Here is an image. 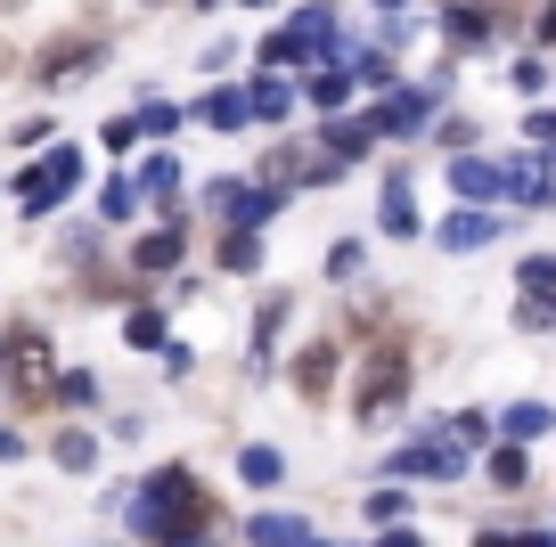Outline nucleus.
<instances>
[{
	"label": "nucleus",
	"mask_w": 556,
	"mask_h": 547,
	"mask_svg": "<svg viewBox=\"0 0 556 547\" xmlns=\"http://www.w3.org/2000/svg\"><path fill=\"white\" fill-rule=\"evenodd\" d=\"M131 498H139V507H131V531H139V539H156V547H189L197 523H205L189 466H164V474H148Z\"/></svg>",
	"instance_id": "f257e3e1"
},
{
	"label": "nucleus",
	"mask_w": 556,
	"mask_h": 547,
	"mask_svg": "<svg viewBox=\"0 0 556 547\" xmlns=\"http://www.w3.org/2000/svg\"><path fill=\"white\" fill-rule=\"evenodd\" d=\"M83 66H106V41H99V34H90V41L74 34L66 50H41V66H34V74H41V82H66V74H83Z\"/></svg>",
	"instance_id": "f03ea898"
},
{
	"label": "nucleus",
	"mask_w": 556,
	"mask_h": 547,
	"mask_svg": "<svg viewBox=\"0 0 556 547\" xmlns=\"http://www.w3.org/2000/svg\"><path fill=\"white\" fill-rule=\"evenodd\" d=\"M491 25H500L491 9H442V34H451V50H483Z\"/></svg>",
	"instance_id": "7ed1b4c3"
},
{
	"label": "nucleus",
	"mask_w": 556,
	"mask_h": 547,
	"mask_svg": "<svg viewBox=\"0 0 556 547\" xmlns=\"http://www.w3.org/2000/svg\"><path fill=\"white\" fill-rule=\"evenodd\" d=\"M245 115H254L245 90H205V99H197V123H213V131H238Z\"/></svg>",
	"instance_id": "20e7f679"
},
{
	"label": "nucleus",
	"mask_w": 556,
	"mask_h": 547,
	"mask_svg": "<svg viewBox=\"0 0 556 547\" xmlns=\"http://www.w3.org/2000/svg\"><path fill=\"white\" fill-rule=\"evenodd\" d=\"M426 106H434L426 90H393V106L377 115V131H426Z\"/></svg>",
	"instance_id": "39448f33"
},
{
	"label": "nucleus",
	"mask_w": 556,
	"mask_h": 547,
	"mask_svg": "<svg viewBox=\"0 0 556 547\" xmlns=\"http://www.w3.org/2000/svg\"><path fill=\"white\" fill-rule=\"evenodd\" d=\"M173 262H180V229H148L131 245V270H173Z\"/></svg>",
	"instance_id": "423d86ee"
},
{
	"label": "nucleus",
	"mask_w": 556,
	"mask_h": 547,
	"mask_svg": "<svg viewBox=\"0 0 556 547\" xmlns=\"http://www.w3.org/2000/svg\"><path fill=\"white\" fill-rule=\"evenodd\" d=\"M500 425H507V442H540V433H556V417H548V400H516Z\"/></svg>",
	"instance_id": "0eeeda50"
},
{
	"label": "nucleus",
	"mask_w": 556,
	"mask_h": 547,
	"mask_svg": "<svg viewBox=\"0 0 556 547\" xmlns=\"http://www.w3.org/2000/svg\"><path fill=\"white\" fill-rule=\"evenodd\" d=\"M500 238V221H491V213H458L451 229H442V245H451V254H475V245H491Z\"/></svg>",
	"instance_id": "6e6552de"
},
{
	"label": "nucleus",
	"mask_w": 556,
	"mask_h": 547,
	"mask_svg": "<svg viewBox=\"0 0 556 547\" xmlns=\"http://www.w3.org/2000/svg\"><path fill=\"white\" fill-rule=\"evenodd\" d=\"M180 189V155H148V164H139V196H148V205H156V196H173Z\"/></svg>",
	"instance_id": "1a4fd4ad"
},
{
	"label": "nucleus",
	"mask_w": 556,
	"mask_h": 547,
	"mask_svg": "<svg viewBox=\"0 0 556 547\" xmlns=\"http://www.w3.org/2000/svg\"><path fill=\"white\" fill-rule=\"evenodd\" d=\"M123 343H131V352H156L164 343V310H131V319H123Z\"/></svg>",
	"instance_id": "9d476101"
},
{
	"label": "nucleus",
	"mask_w": 556,
	"mask_h": 547,
	"mask_svg": "<svg viewBox=\"0 0 556 547\" xmlns=\"http://www.w3.org/2000/svg\"><path fill=\"white\" fill-rule=\"evenodd\" d=\"M451 189H458V196H491V189H500V171L467 155V164H451Z\"/></svg>",
	"instance_id": "9b49d317"
},
{
	"label": "nucleus",
	"mask_w": 556,
	"mask_h": 547,
	"mask_svg": "<svg viewBox=\"0 0 556 547\" xmlns=\"http://www.w3.org/2000/svg\"><path fill=\"white\" fill-rule=\"evenodd\" d=\"M222 270H262V245H254V229H229V245H222Z\"/></svg>",
	"instance_id": "f8f14e48"
},
{
	"label": "nucleus",
	"mask_w": 556,
	"mask_h": 547,
	"mask_svg": "<svg viewBox=\"0 0 556 547\" xmlns=\"http://www.w3.org/2000/svg\"><path fill=\"white\" fill-rule=\"evenodd\" d=\"M245 106H254L262 123H278L287 106H295V90H278V82H254V90H245Z\"/></svg>",
	"instance_id": "ddd939ff"
},
{
	"label": "nucleus",
	"mask_w": 556,
	"mask_h": 547,
	"mask_svg": "<svg viewBox=\"0 0 556 547\" xmlns=\"http://www.w3.org/2000/svg\"><path fill=\"white\" fill-rule=\"evenodd\" d=\"M328 368H336V352H328V343H319V352H303L295 384H303V393H328Z\"/></svg>",
	"instance_id": "4468645a"
},
{
	"label": "nucleus",
	"mask_w": 556,
	"mask_h": 547,
	"mask_svg": "<svg viewBox=\"0 0 556 547\" xmlns=\"http://www.w3.org/2000/svg\"><path fill=\"white\" fill-rule=\"evenodd\" d=\"M303 539V523H287V514H262L254 523V547H295Z\"/></svg>",
	"instance_id": "2eb2a0df"
},
{
	"label": "nucleus",
	"mask_w": 556,
	"mask_h": 547,
	"mask_svg": "<svg viewBox=\"0 0 556 547\" xmlns=\"http://www.w3.org/2000/svg\"><path fill=\"white\" fill-rule=\"evenodd\" d=\"M516 278H523V294H556V254H532Z\"/></svg>",
	"instance_id": "dca6fc26"
},
{
	"label": "nucleus",
	"mask_w": 556,
	"mask_h": 547,
	"mask_svg": "<svg viewBox=\"0 0 556 547\" xmlns=\"http://www.w3.org/2000/svg\"><path fill=\"white\" fill-rule=\"evenodd\" d=\"M238 474H245V482H278L287 466H278V449H245V458H238Z\"/></svg>",
	"instance_id": "f3484780"
},
{
	"label": "nucleus",
	"mask_w": 556,
	"mask_h": 547,
	"mask_svg": "<svg viewBox=\"0 0 556 547\" xmlns=\"http://www.w3.org/2000/svg\"><path fill=\"white\" fill-rule=\"evenodd\" d=\"M475 547H556V531H483Z\"/></svg>",
	"instance_id": "a211bd4d"
},
{
	"label": "nucleus",
	"mask_w": 556,
	"mask_h": 547,
	"mask_svg": "<svg viewBox=\"0 0 556 547\" xmlns=\"http://www.w3.org/2000/svg\"><path fill=\"white\" fill-rule=\"evenodd\" d=\"M58 466H74V474H83V466H99V442H83V433H66V442H58Z\"/></svg>",
	"instance_id": "6ab92c4d"
},
{
	"label": "nucleus",
	"mask_w": 556,
	"mask_h": 547,
	"mask_svg": "<svg viewBox=\"0 0 556 547\" xmlns=\"http://www.w3.org/2000/svg\"><path fill=\"white\" fill-rule=\"evenodd\" d=\"M180 123V106H164V99H139V131H173Z\"/></svg>",
	"instance_id": "aec40b11"
},
{
	"label": "nucleus",
	"mask_w": 556,
	"mask_h": 547,
	"mask_svg": "<svg viewBox=\"0 0 556 547\" xmlns=\"http://www.w3.org/2000/svg\"><path fill=\"white\" fill-rule=\"evenodd\" d=\"M352 270H361V238H344V245L328 254V278H352Z\"/></svg>",
	"instance_id": "412c9836"
},
{
	"label": "nucleus",
	"mask_w": 556,
	"mask_h": 547,
	"mask_svg": "<svg viewBox=\"0 0 556 547\" xmlns=\"http://www.w3.org/2000/svg\"><path fill=\"white\" fill-rule=\"evenodd\" d=\"M491 425H500V417H483V409H467V417H458V442H491Z\"/></svg>",
	"instance_id": "4be33fe9"
},
{
	"label": "nucleus",
	"mask_w": 556,
	"mask_h": 547,
	"mask_svg": "<svg viewBox=\"0 0 556 547\" xmlns=\"http://www.w3.org/2000/svg\"><path fill=\"white\" fill-rule=\"evenodd\" d=\"M491 482H523V458H516V449H491Z\"/></svg>",
	"instance_id": "5701e85b"
},
{
	"label": "nucleus",
	"mask_w": 556,
	"mask_h": 547,
	"mask_svg": "<svg viewBox=\"0 0 556 547\" xmlns=\"http://www.w3.org/2000/svg\"><path fill=\"white\" fill-rule=\"evenodd\" d=\"M401 507H409V491H377V498H368V514H377V523H393Z\"/></svg>",
	"instance_id": "b1692460"
},
{
	"label": "nucleus",
	"mask_w": 556,
	"mask_h": 547,
	"mask_svg": "<svg viewBox=\"0 0 556 547\" xmlns=\"http://www.w3.org/2000/svg\"><path fill=\"white\" fill-rule=\"evenodd\" d=\"M516 327H532V335H540V327H556V303H523V310H516Z\"/></svg>",
	"instance_id": "393cba45"
},
{
	"label": "nucleus",
	"mask_w": 556,
	"mask_h": 547,
	"mask_svg": "<svg viewBox=\"0 0 556 547\" xmlns=\"http://www.w3.org/2000/svg\"><path fill=\"white\" fill-rule=\"evenodd\" d=\"M384 547H417V531H393V539H384Z\"/></svg>",
	"instance_id": "a878e982"
}]
</instances>
